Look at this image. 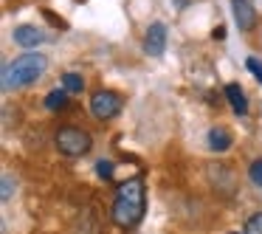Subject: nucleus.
<instances>
[{
  "mask_svg": "<svg viewBox=\"0 0 262 234\" xmlns=\"http://www.w3.org/2000/svg\"><path fill=\"white\" fill-rule=\"evenodd\" d=\"M147 209V189H144V178H127L119 189H116L113 206H110V217L119 228H136Z\"/></svg>",
  "mask_w": 262,
  "mask_h": 234,
  "instance_id": "1",
  "label": "nucleus"
},
{
  "mask_svg": "<svg viewBox=\"0 0 262 234\" xmlns=\"http://www.w3.org/2000/svg\"><path fill=\"white\" fill-rule=\"evenodd\" d=\"M48 68V59L42 54H20L14 62H9L3 68V91H20V88H29L46 74Z\"/></svg>",
  "mask_w": 262,
  "mask_h": 234,
  "instance_id": "2",
  "label": "nucleus"
},
{
  "mask_svg": "<svg viewBox=\"0 0 262 234\" xmlns=\"http://www.w3.org/2000/svg\"><path fill=\"white\" fill-rule=\"evenodd\" d=\"M54 144H57V150L65 158H82V155L91 153L93 138L82 127H59L57 136H54Z\"/></svg>",
  "mask_w": 262,
  "mask_h": 234,
  "instance_id": "3",
  "label": "nucleus"
},
{
  "mask_svg": "<svg viewBox=\"0 0 262 234\" xmlns=\"http://www.w3.org/2000/svg\"><path fill=\"white\" fill-rule=\"evenodd\" d=\"M121 104H124V99L116 91H96L91 96V113L99 121H110L121 113Z\"/></svg>",
  "mask_w": 262,
  "mask_h": 234,
  "instance_id": "4",
  "label": "nucleus"
},
{
  "mask_svg": "<svg viewBox=\"0 0 262 234\" xmlns=\"http://www.w3.org/2000/svg\"><path fill=\"white\" fill-rule=\"evenodd\" d=\"M166 51V26L161 20L147 26V34H144V54L149 57H164Z\"/></svg>",
  "mask_w": 262,
  "mask_h": 234,
  "instance_id": "5",
  "label": "nucleus"
},
{
  "mask_svg": "<svg viewBox=\"0 0 262 234\" xmlns=\"http://www.w3.org/2000/svg\"><path fill=\"white\" fill-rule=\"evenodd\" d=\"M231 14H234V23H237L239 31H254L256 29V9H254V0H231Z\"/></svg>",
  "mask_w": 262,
  "mask_h": 234,
  "instance_id": "6",
  "label": "nucleus"
},
{
  "mask_svg": "<svg viewBox=\"0 0 262 234\" xmlns=\"http://www.w3.org/2000/svg\"><path fill=\"white\" fill-rule=\"evenodd\" d=\"M12 40L17 42L20 48L31 51V48L42 46V42H46L48 37H46V31H42V29H37V26H17V29L12 31Z\"/></svg>",
  "mask_w": 262,
  "mask_h": 234,
  "instance_id": "7",
  "label": "nucleus"
},
{
  "mask_svg": "<svg viewBox=\"0 0 262 234\" xmlns=\"http://www.w3.org/2000/svg\"><path fill=\"white\" fill-rule=\"evenodd\" d=\"M206 144H209L211 153H228L234 144V136L226 130V127H211L209 136H206Z\"/></svg>",
  "mask_w": 262,
  "mask_h": 234,
  "instance_id": "8",
  "label": "nucleus"
},
{
  "mask_svg": "<svg viewBox=\"0 0 262 234\" xmlns=\"http://www.w3.org/2000/svg\"><path fill=\"white\" fill-rule=\"evenodd\" d=\"M223 93H226L228 104H231V110H234L237 116H245V113H248V99H245V91L237 85V82H228Z\"/></svg>",
  "mask_w": 262,
  "mask_h": 234,
  "instance_id": "9",
  "label": "nucleus"
},
{
  "mask_svg": "<svg viewBox=\"0 0 262 234\" xmlns=\"http://www.w3.org/2000/svg\"><path fill=\"white\" fill-rule=\"evenodd\" d=\"M68 96H71V93L65 91V88H54V91H48V93H46L42 104H46V110L57 113V110H65V108H68Z\"/></svg>",
  "mask_w": 262,
  "mask_h": 234,
  "instance_id": "10",
  "label": "nucleus"
},
{
  "mask_svg": "<svg viewBox=\"0 0 262 234\" xmlns=\"http://www.w3.org/2000/svg\"><path fill=\"white\" fill-rule=\"evenodd\" d=\"M62 88L74 96V93H82L85 91V76L76 74V71H68V74H62Z\"/></svg>",
  "mask_w": 262,
  "mask_h": 234,
  "instance_id": "11",
  "label": "nucleus"
},
{
  "mask_svg": "<svg viewBox=\"0 0 262 234\" xmlns=\"http://www.w3.org/2000/svg\"><path fill=\"white\" fill-rule=\"evenodd\" d=\"M245 234H262V211H254V215L245 220Z\"/></svg>",
  "mask_w": 262,
  "mask_h": 234,
  "instance_id": "12",
  "label": "nucleus"
},
{
  "mask_svg": "<svg viewBox=\"0 0 262 234\" xmlns=\"http://www.w3.org/2000/svg\"><path fill=\"white\" fill-rule=\"evenodd\" d=\"M248 178H251V183H254V186H259V189H262V158L251 161V166H248Z\"/></svg>",
  "mask_w": 262,
  "mask_h": 234,
  "instance_id": "13",
  "label": "nucleus"
},
{
  "mask_svg": "<svg viewBox=\"0 0 262 234\" xmlns=\"http://www.w3.org/2000/svg\"><path fill=\"white\" fill-rule=\"evenodd\" d=\"M96 175L102 178V181H110L113 178V161H96Z\"/></svg>",
  "mask_w": 262,
  "mask_h": 234,
  "instance_id": "14",
  "label": "nucleus"
},
{
  "mask_svg": "<svg viewBox=\"0 0 262 234\" xmlns=\"http://www.w3.org/2000/svg\"><path fill=\"white\" fill-rule=\"evenodd\" d=\"M245 68H248L251 74L256 76V82L262 85V59H256V57H248V62H245Z\"/></svg>",
  "mask_w": 262,
  "mask_h": 234,
  "instance_id": "15",
  "label": "nucleus"
},
{
  "mask_svg": "<svg viewBox=\"0 0 262 234\" xmlns=\"http://www.w3.org/2000/svg\"><path fill=\"white\" fill-rule=\"evenodd\" d=\"M12 186H14V183H12V175L6 172V175H3V192H0V198H3V200L12 198Z\"/></svg>",
  "mask_w": 262,
  "mask_h": 234,
  "instance_id": "16",
  "label": "nucleus"
},
{
  "mask_svg": "<svg viewBox=\"0 0 262 234\" xmlns=\"http://www.w3.org/2000/svg\"><path fill=\"white\" fill-rule=\"evenodd\" d=\"M211 37H214V40H223V37H226V29H223V26H217L214 34H211Z\"/></svg>",
  "mask_w": 262,
  "mask_h": 234,
  "instance_id": "17",
  "label": "nucleus"
},
{
  "mask_svg": "<svg viewBox=\"0 0 262 234\" xmlns=\"http://www.w3.org/2000/svg\"><path fill=\"white\" fill-rule=\"evenodd\" d=\"M228 234H245V231H228Z\"/></svg>",
  "mask_w": 262,
  "mask_h": 234,
  "instance_id": "18",
  "label": "nucleus"
}]
</instances>
